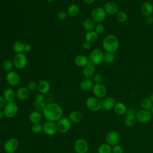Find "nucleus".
Returning a JSON list of instances; mask_svg holds the SVG:
<instances>
[{"label":"nucleus","instance_id":"1","mask_svg":"<svg viewBox=\"0 0 153 153\" xmlns=\"http://www.w3.org/2000/svg\"><path fill=\"white\" fill-rule=\"evenodd\" d=\"M42 114L47 121L55 122L62 117L63 109L59 104L50 103L45 105Z\"/></svg>","mask_w":153,"mask_h":153},{"label":"nucleus","instance_id":"2","mask_svg":"<svg viewBox=\"0 0 153 153\" xmlns=\"http://www.w3.org/2000/svg\"><path fill=\"white\" fill-rule=\"evenodd\" d=\"M102 47L105 52L114 53L119 48V41L115 35L109 34L104 38Z\"/></svg>","mask_w":153,"mask_h":153},{"label":"nucleus","instance_id":"3","mask_svg":"<svg viewBox=\"0 0 153 153\" xmlns=\"http://www.w3.org/2000/svg\"><path fill=\"white\" fill-rule=\"evenodd\" d=\"M103 59L104 53L103 51L99 48H96L93 50L89 54V63L93 66H97L102 63Z\"/></svg>","mask_w":153,"mask_h":153},{"label":"nucleus","instance_id":"4","mask_svg":"<svg viewBox=\"0 0 153 153\" xmlns=\"http://www.w3.org/2000/svg\"><path fill=\"white\" fill-rule=\"evenodd\" d=\"M91 19L97 23H102L105 19L106 13L103 7H97L94 8L90 14Z\"/></svg>","mask_w":153,"mask_h":153},{"label":"nucleus","instance_id":"5","mask_svg":"<svg viewBox=\"0 0 153 153\" xmlns=\"http://www.w3.org/2000/svg\"><path fill=\"white\" fill-rule=\"evenodd\" d=\"M57 131L60 133H67L71 128L72 122L68 117H62L56 123Z\"/></svg>","mask_w":153,"mask_h":153},{"label":"nucleus","instance_id":"6","mask_svg":"<svg viewBox=\"0 0 153 153\" xmlns=\"http://www.w3.org/2000/svg\"><path fill=\"white\" fill-rule=\"evenodd\" d=\"M18 110V106L16 103L14 102H11L7 103L3 111L5 117L11 118L15 117L17 114Z\"/></svg>","mask_w":153,"mask_h":153},{"label":"nucleus","instance_id":"7","mask_svg":"<svg viewBox=\"0 0 153 153\" xmlns=\"http://www.w3.org/2000/svg\"><path fill=\"white\" fill-rule=\"evenodd\" d=\"M152 114L151 111L143 109L137 111L135 115L136 121L140 123H146L149 122L152 118Z\"/></svg>","mask_w":153,"mask_h":153},{"label":"nucleus","instance_id":"8","mask_svg":"<svg viewBox=\"0 0 153 153\" xmlns=\"http://www.w3.org/2000/svg\"><path fill=\"white\" fill-rule=\"evenodd\" d=\"M27 57L23 53L16 54L13 59L14 66L18 69L25 68L27 65Z\"/></svg>","mask_w":153,"mask_h":153},{"label":"nucleus","instance_id":"9","mask_svg":"<svg viewBox=\"0 0 153 153\" xmlns=\"http://www.w3.org/2000/svg\"><path fill=\"white\" fill-rule=\"evenodd\" d=\"M85 104L87 107L93 112L98 111L102 108V101L95 96L87 98Z\"/></svg>","mask_w":153,"mask_h":153},{"label":"nucleus","instance_id":"10","mask_svg":"<svg viewBox=\"0 0 153 153\" xmlns=\"http://www.w3.org/2000/svg\"><path fill=\"white\" fill-rule=\"evenodd\" d=\"M19 140L15 137L7 140L4 144V149L7 153H14L19 147Z\"/></svg>","mask_w":153,"mask_h":153},{"label":"nucleus","instance_id":"11","mask_svg":"<svg viewBox=\"0 0 153 153\" xmlns=\"http://www.w3.org/2000/svg\"><path fill=\"white\" fill-rule=\"evenodd\" d=\"M93 94L98 99H103L107 94V89L102 83H95L92 88Z\"/></svg>","mask_w":153,"mask_h":153},{"label":"nucleus","instance_id":"12","mask_svg":"<svg viewBox=\"0 0 153 153\" xmlns=\"http://www.w3.org/2000/svg\"><path fill=\"white\" fill-rule=\"evenodd\" d=\"M120 140V133L114 130L109 131L106 136V141L111 146L118 145Z\"/></svg>","mask_w":153,"mask_h":153},{"label":"nucleus","instance_id":"13","mask_svg":"<svg viewBox=\"0 0 153 153\" xmlns=\"http://www.w3.org/2000/svg\"><path fill=\"white\" fill-rule=\"evenodd\" d=\"M74 149L76 153H87L88 150L87 141L82 138L77 139L74 143Z\"/></svg>","mask_w":153,"mask_h":153},{"label":"nucleus","instance_id":"14","mask_svg":"<svg viewBox=\"0 0 153 153\" xmlns=\"http://www.w3.org/2000/svg\"><path fill=\"white\" fill-rule=\"evenodd\" d=\"M43 131L48 136H54L57 131V125L53 121H47L42 126Z\"/></svg>","mask_w":153,"mask_h":153},{"label":"nucleus","instance_id":"15","mask_svg":"<svg viewBox=\"0 0 153 153\" xmlns=\"http://www.w3.org/2000/svg\"><path fill=\"white\" fill-rule=\"evenodd\" d=\"M5 79L7 82L11 86L17 85L20 81V78L19 74L13 71L7 72L5 76Z\"/></svg>","mask_w":153,"mask_h":153},{"label":"nucleus","instance_id":"16","mask_svg":"<svg viewBox=\"0 0 153 153\" xmlns=\"http://www.w3.org/2000/svg\"><path fill=\"white\" fill-rule=\"evenodd\" d=\"M103 9L106 14L109 15H115L119 11L118 5L113 1H108L103 5Z\"/></svg>","mask_w":153,"mask_h":153},{"label":"nucleus","instance_id":"17","mask_svg":"<svg viewBox=\"0 0 153 153\" xmlns=\"http://www.w3.org/2000/svg\"><path fill=\"white\" fill-rule=\"evenodd\" d=\"M115 104V99L113 97H105L102 100V108L105 111H110L114 109V107Z\"/></svg>","mask_w":153,"mask_h":153},{"label":"nucleus","instance_id":"18","mask_svg":"<svg viewBox=\"0 0 153 153\" xmlns=\"http://www.w3.org/2000/svg\"><path fill=\"white\" fill-rule=\"evenodd\" d=\"M30 93V91L27 87H20L16 91V97L20 100H26L29 97Z\"/></svg>","mask_w":153,"mask_h":153},{"label":"nucleus","instance_id":"19","mask_svg":"<svg viewBox=\"0 0 153 153\" xmlns=\"http://www.w3.org/2000/svg\"><path fill=\"white\" fill-rule=\"evenodd\" d=\"M37 90L39 93L43 94L47 93L50 90V84L49 82L44 79L39 81L38 83Z\"/></svg>","mask_w":153,"mask_h":153},{"label":"nucleus","instance_id":"20","mask_svg":"<svg viewBox=\"0 0 153 153\" xmlns=\"http://www.w3.org/2000/svg\"><path fill=\"white\" fill-rule=\"evenodd\" d=\"M2 96L7 102H14L16 98V91L12 88H7L4 91Z\"/></svg>","mask_w":153,"mask_h":153},{"label":"nucleus","instance_id":"21","mask_svg":"<svg viewBox=\"0 0 153 153\" xmlns=\"http://www.w3.org/2000/svg\"><path fill=\"white\" fill-rule=\"evenodd\" d=\"M74 63L78 67H84L89 63V60L86 56L79 54L75 57Z\"/></svg>","mask_w":153,"mask_h":153},{"label":"nucleus","instance_id":"22","mask_svg":"<svg viewBox=\"0 0 153 153\" xmlns=\"http://www.w3.org/2000/svg\"><path fill=\"white\" fill-rule=\"evenodd\" d=\"M141 13L145 16L152 15L153 13V5L149 2H145L142 4L140 7Z\"/></svg>","mask_w":153,"mask_h":153},{"label":"nucleus","instance_id":"23","mask_svg":"<svg viewBox=\"0 0 153 153\" xmlns=\"http://www.w3.org/2000/svg\"><path fill=\"white\" fill-rule=\"evenodd\" d=\"M82 74L85 78H90L93 77L95 74V68L94 66L90 63H88L84 67L82 70Z\"/></svg>","mask_w":153,"mask_h":153},{"label":"nucleus","instance_id":"24","mask_svg":"<svg viewBox=\"0 0 153 153\" xmlns=\"http://www.w3.org/2000/svg\"><path fill=\"white\" fill-rule=\"evenodd\" d=\"M94 84L93 80L90 78H85L79 82V87L82 90L88 91L93 88Z\"/></svg>","mask_w":153,"mask_h":153},{"label":"nucleus","instance_id":"25","mask_svg":"<svg viewBox=\"0 0 153 153\" xmlns=\"http://www.w3.org/2000/svg\"><path fill=\"white\" fill-rule=\"evenodd\" d=\"M42 119V114L38 111H33L31 112L29 115V120L32 124L39 123Z\"/></svg>","mask_w":153,"mask_h":153},{"label":"nucleus","instance_id":"26","mask_svg":"<svg viewBox=\"0 0 153 153\" xmlns=\"http://www.w3.org/2000/svg\"><path fill=\"white\" fill-rule=\"evenodd\" d=\"M127 110V108L126 105L123 102H118L116 103L114 107V111L115 114L117 115H124L126 111Z\"/></svg>","mask_w":153,"mask_h":153},{"label":"nucleus","instance_id":"27","mask_svg":"<svg viewBox=\"0 0 153 153\" xmlns=\"http://www.w3.org/2000/svg\"><path fill=\"white\" fill-rule=\"evenodd\" d=\"M79 12V7L75 4H71L68 6L67 8V14L71 17H74L78 16Z\"/></svg>","mask_w":153,"mask_h":153},{"label":"nucleus","instance_id":"28","mask_svg":"<svg viewBox=\"0 0 153 153\" xmlns=\"http://www.w3.org/2000/svg\"><path fill=\"white\" fill-rule=\"evenodd\" d=\"M82 114L80 112L78 111H73L69 113L68 115V118L71 121V122L77 123L81 121Z\"/></svg>","mask_w":153,"mask_h":153},{"label":"nucleus","instance_id":"29","mask_svg":"<svg viewBox=\"0 0 153 153\" xmlns=\"http://www.w3.org/2000/svg\"><path fill=\"white\" fill-rule=\"evenodd\" d=\"M95 26L96 23L91 19H87L82 23L83 28L87 32L94 30Z\"/></svg>","mask_w":153,"mask_h":153},{"label":"nucleus","instance_id":"30","mask_svg":"<svg viewBox=\"0 0 153 153\" xmlns=\"http://www.w3.org/2000/svg\"><path fill=\"white\" fill-rule=\"evenodd\" d=\"M85 41H87L91 44L95 42L98 39V34L94 30L87 32L85 35Z\"/></svg>","mask_w":153,"mask_h":153},{"label":"nucleus","instance_id":"31","mask_svg":"<svg viewBox=\"0 0 153 153\" xmlns=\"http://www.w3.org/2000/svg\"><path fill=\"white\" fill-rule=\"evenodd\" d=\"M140 105L142 109L150 111L153 105V102L151 101L149 97H145L140 100Z\"/></svg>","mask_w":153,"mask_h":153},{"label":"nucleus","instance_id":"32","mask_svg":"<svg viewBox=\"0 0 153 153\" xmlns=\"http://www.w3.org/2000/svg\"><path fill=\"white\" fill-rule=\"evenodd\" d=\"M12 48L16 54L23 53L25 50V44L19 41H15L12 45Z\"/></svg>","mask_w":153,"mask_h":153},{"label":"nucleus","instance_id":"33","mask_svg":"<svg viewBox=\"0 0 153 153\" xmlns=\"http://www.w3.org/2000/svg\"><path fill=\"white\" fill-rule=\"evenodd\" d=\"M112 147L109 144L103 143L100 145L97 149L98 153H112Z\"/></svg>","mask_w":153,"mask_h":153},{"label":"nucleus","instance_id":"34","mask_svg":"<svg viewBox=\"0 0 153 153\" xmlns=\"http://www.w3.org/2000/svg\"><path fill=\"white\" fill-rule=\"evenodd\" d=\"M136 121V118L135 115H126L124 122L126 126L127 127H132L133 126Z\"/></svg>","mask_w":153,"mask_h":153},{"label":"nucleus","instance_id":"35","mask_svg":"<svg viewBox=\"0 0 153 153\" xmlns=\"http://www.w3.org/2000/svg\"><path fill=\"white\" fill-rule=\"evenodd\" d=\"M13 66H14L13 62L10 59L4 60L2 63V69H4V71L7 72L11 71Z\"/></svg>","mask_w":153,"mask_h":153},{"label":"nucleus","instance_id":"36","mask_svg":"<svg viewBox=\"0 0 153 153\" xmlns=\"http://www.w3.org/2000/svg\"><path fill=\"white\" fill-rule=\"evenodd\" d=\"M115 60V56L114 53H109V52H105L104 53V59L103 61L108 64H111Z\"/></svg>","mask_w":153,"mask_h":153},{"label":"nucleus","instance_id":"37","mask_svg":"<svg viewBox=\"0 0 153 153\" xmlns=\"http://www.w3.org/2000/svg\"><path fill=\"white\" fill-rule=\"evenodd\" d=\"M117 20L120 23H124L127 20V15L123 11H119L116 14Z\"/></svg>","mask_w":153,"mask_h":153},{"label":"nucleus","instance_id":"38","mask_svg":"<svg viewBox=\"0 0 153 153\" xmlns=\"http://www.w3.org/2000/svg\"><path fill=\"white\" fill-rule=\"evenodd\" d=\"M45 103L44 101H38L35 100L33 102V107L35 109V110L38 111H42L45 107Z\"/></svg>","mask_w":153,"mask_h":153},{"label":"nucleus","instance_id":"39","mask_svg":"<svg viewBox=\"0 0 153 153\" xmlns=\"http://www.w3.org/2000/svg\"><path fill=\"white\" fill-rule=\"evenodd\" d=\"M31 130L34 133H39L40 132L43 131L42 126L39 123L33 124L31 127Z\"/></svg>","mask_w":153,"mask_h":153},{"label":"nucleus","instance_id":"40","mask_svg":"<svg viewBox=\"0 0 153 153\" xmlns=\"http://www.w3.org/2000/svg\"><path fill=\"white\" fill-rule=\"evenodd\" d=\"M105 30V27L104 25L102 23H97L96 25V26L94 27V30L98 34H102Z\"/></svg>","mask_w":153,"mask_h":153},{"label":"nucleus","instance_id":"41","mask_svg":"<svg viewBox=\"0 0 153 153\" xmlns=\"http://www.w3.org/2000/svg\"><path fill=\"white\" fill-rule=\"evenodd\" d=\"M124 149L120 145H116L113 146L112 149V153H123Z\"/></svg>","mask_w":153,"mask_h":153},{"label":"nucleus","instance_id":"42","mask_svg":"<svg viewBox=\"0 0 153 153\" xmlns=\"http://www.w3.org/2000/svg\"><path fill=\"white\" fill-rule=\"evenodd\" d=\"M37 86H38V83L34 81H32L27 84V88L30 91H35L36 89H37Z\"/></svg>","mask_w":153,"mask_h":153},{"label":"nucleus","instance_id":"43","mask_svg":"<svg viewBox=\"0 0 153 153\" xmlns=\"http://www.w3.org/2000/svg\"><path fill=\"white\" fill-rule=\"evenodd\" d=\"M93 81H94L95 83H102V82L103 81V78L100 74L97 73L94 74V75L93 77Z\"/></svg>","mask_w":153,"mask_h":153},{"label":"nucleus","instance_id":"44","mask_svg":"<svg viewBox=\"0 0 153 153\" xmlns=\"http://www.w3.org/2000/svg\"><path fill=\"white\" fill-rule=\"evenodd\" d=\"M68 14L66 12H65V11H60L57 13V18L59 20H65L66 19V18L68 17Z\"/></svg>","mask_w":153,"mask_h":153},{"label":"nucleus","instance_id":"45","mask_svg":"<svg viewBox=\"0 0 153 153\" xmlns=\"http://www.w3.org/2000/svg\"><path fill=\"white\" fill-rule=\"evenodd\" d=\"M136 112L135 111V109L132 108H127V110L126 111L125 115H136Z\"/></svg>","mask_w":153,"mask_h":153},{"label":"nucleus","instance_id":"46","mask_svg":"<svg viewBox=\"0 0 153 153\" xmlns=\"http://www.w3.org/2000/svg\"><path fill=\"white\" fill-rule=\"evenodd\" d=\"M6 104H7V102L4 99L3 96H0V110L4 109Z\"/></svg>","mask_w":153,"mask_h":153},{"label":"nucleus","instance_id":"47","mask_svg":"<svg viewBox=\"0 0 153 153\" xmlns=\"http://www.w3.org/2000/svg\"><path fill=\"white\" fill-rule=\"evenodd\" d=\"M45 97L43 94L41 93H38L36 94V96H35V100H38V101H44Z\"/></svg>","mask_w":153,"mask_h":153},{"label":"nucleus","instance_id":"48","mask_svg":"<svg viewBox=\"0 0 153 153\" xmlns=\"http://www.w3.org/2000/svg\"><path fill=\"white\" fill-rule=\"evenodd\" d=\"M145 22L148 25H151L153 23V16L152 15L146 17Z\"/></svg>","mask_w":153,"mask_h":153},{"label":"nucleus","instance_id":"49","mask_svg":"<svg viewBox=\"0 0 153 153\" xmlns=\"http://www.w3.org/2000/svg\"><path fill=\"white\" fill-rule=\"evenodd\" d=\"M32 50V46L30 44L26 43L25 44V50L24 52L25 53H29Z\"/></svg>","mask_w":153,"mask_h":153},{"label":"nucleus","instance_id":"50","mask_svg":"<svg viewBox=\"0 0 153 153\" xmlns=\"http://www.w3.org/2000/svg\"><path fill=\"white\" fill-rule=\"evenodd\" d=\"M91 43H90V42H87V41H85V42L83 43V44H82V47H83V48H84V50H89V49L91 48Z\"/></svg>","mask_w":153,"mask_h":153},{"label":"nucleus","instance_id":"51","mask_svg":"<svg viewBox=\"0 0 153 153\" xmlns=\"http://www.w3.org/2000/svg\"><path fill=\"white\" fill-rule=\"evenodd\" d=\"M82 2H84L87 4H91L95 1V0H82Z\"/></svg>","mask_w":153,"mask_h":153},{"label":"nucleus","instance_id":"52","mask_svg":"<svg viewBox=\"0 0 153 153\" xmlns=\"http://www.w3.org/2000/svg\"><path fill=\"white\" fill-rule=\"evenodd\" d=\"M4 116V111L2 110H0V119H2Z\"/></svg>","mask_w":153,"mask_h":153},{"label":"nucleus","instance_id":"53","mask_svg":"<svg viewBox=\"0 0 153 153\" xmlns=\"http://www.w3.org/2000/svg\"><path fill=\"white\" fill-rule=\"evenodd\" d=\"M149 99L151 100V101L153 102V91L151 93V94H150V96H149Z\"/></svg>","mask_w":153,"mask_h":153},{"label":"nucleus","instance_id":"54","mask_svg":"<svg viewBox=\"0 0 153 153\" xmlns=\"http://www.w3.org/2000/svg\"><path fill=\"white\" fill-rule=\"evenodd\" d=\"M151 113H152V114L153 115V105H152V108H151Z\"/></svg>","mask_w":153,"mask_h":153},{"label":"nucleus","instance_id":"55","mask_svg":"<svg viewBox=\"0 0 153 153\" xmlns=\"http://www.w3.org/2000/svg\"><path fill=\"white\" fill-rule=\"evenodd\" d=\"M47 1H48V2H53L54 0H46Z\"/></svg>","mask_w":153,"mask_h":153}]
</instances>
